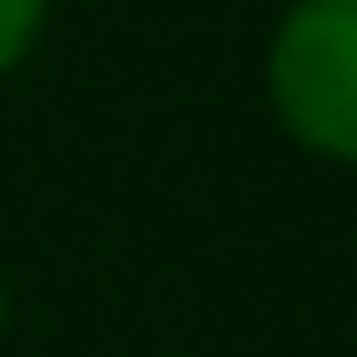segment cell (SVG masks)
<instances>
[{"label": "cell", "mask_w": 357, "mask_h": 357, "mask_svg": "<svg viewBox=\"0 0 357 357\" xmlns=\"http://www.w3.org/2000/svg\"><path fill=\"white\" fill-rule=\"evenodd\" d=\"M37 22H44V0H0V73H8L15 59L29 52Z\"/></svg>", "instance_id": "2"}, {"label": "cell", "mask_w": 357, "mask_h": 357, "mask_svg": "<svg viewBox=\"0 0 357 357\" xmlns=\"http://www.w3.org/2000/svg\"><path fill=\"white\" fill-rule=\"evenodd\" d=\"M270 95L299 146L357 160V0H299L270 44Z\"/></svg>", "instance_id": "1"}, {"label": "cell", "mask_w": 357, "mask_h": 357, "mask_svg": "<svg viewBox=\"0 0 357 357\" xmlns=\"http://www.w3.org/2000/svg\"><path fill=\"white\" fill-rule=\"evenodd\" d=\"M0 328H8V284H0Z\"/></svg>", "instance_id": "3"}]
</instances>
